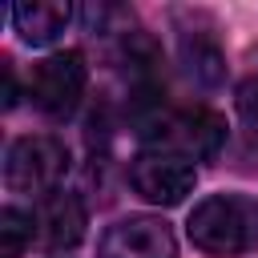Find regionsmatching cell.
<instances>
[{
	"mask_svg": "<svg viewBox=\"0 0 258 258\" xmlns=\"http://www.w3.org/2000/svg\"><path fill=\"white\" fill-rule=\"evenodd\" d=\"M145 133L157 137V149H169L181 157H214L226 141V121L210 109H181V113L157 117Z\"/></svg>",
	"mask_w": 258,
	"mask_h": 258,
	"instance_id": "4",
	"label": "cell"
},
{
	"mask_svg": "<svg viewBox=\"0 0 258 258\" xmlns=\"http://www.w3.org/2000/svg\"><path fill=\"white\" fill-rule=\"evenodd\" d=\"M32 238V218L16 206L0 210V258H20Z\"/></svg>",
	"mask_w": 258,
	"mask_h": 258,
	"instance_id": "9",
	"label": "cell"
},
{
	"mask_svg": "<svg viewBox=\"0 0 258 258\" xmlns=\"http://www.w3.org/2000/svg\"><path fill=\"white\" fill-rule=\"evenodd\" d=\"M36 226H40V238H44L52 250H73V246L85 238V226H89L85 202H81L77 194L56 189V194H48V198L40 202Z\"/></svg>",
	"mask_w": 258,
	"mask_h": 258,
	"instance_id": "7",
	"label": "cell"
},
{
	"mask_svg": "<svg viewBox=\"0 0 258 258\" xmlns=\"http://www.w3.org/2000/svg\"><path fill=\"white\" fill-rule=\"evenodd\" d=\"M69 169V149L56 137H16L4 161V181L16 194H56V181Z\"/></svg>",
	"mask_w": 258,
	"mask_h": 258,
	"instance_id": "2",
	"label": "cell"
},
{
	"mask_svg": "<svg viewBox=\"0 0 258 258\" xmlns=\"http://www.w3.org/2000/svg\"><path fill=\"white\" fill-rule=\"evenodd\" d=\"M8 16H12L16 32H20L28 44H48V40H56V36L64 32L73 8L60 4V0H24V4H12Z\"/></svg>",
	"mask_w": 258,
	"mask_h": 258,
	"instance_id": "8",
	"label": "cell"
},
{
	"mask_svg": "<svg viewBox=\"0 0 258 258\" xmlns=\"http://www.w3.org/2000/svg\"><path fill=\"white\" fill-rule=\"evenodd\" d=\"M238 105H242V113H246L250 121H258V77H254V81H246V89H242Z\"/></svg>",
	"mask_w": 258,
	"mask_h": 258,
	"instance_id": "10",
	"label": "cell"
},
{
	"mask_svg": "<svg viewBox=\"0 0 258 258\" xmlns=\"http://www.w3.org/2000/svg\"><path fill=\"white\" fill-rule=\"evenodd\" d=\"M185 234L214 258H234L258 246V206L242 194H210L194 206Z\"/></svg>",
	"mask_w": 258,
	"mask_h": 258,
	"instance_id": "1",
	"label": "cell"
},
{
	"mask_svg": "<svg viewBox=\"0 0 258 258\" xmlns=\"http://www.w3.org/2000/svg\"><path fill=\"white\" fill-rule=\"evenodd\" d=\"M194 177H198L194 161L181 157V153H169V149H145L129 165L133 189L153 206H177L194 189Z\"/></svg>",
	"mask_w": 258,
	"mask_h": 258,
	"instance_id": "5",
	"label": "cell"
},
{
	"mask_svg": "<svg viewBox=\"0 0 258 258\" xmlns=\"http://www.w3.org/2000/svg\"><path fill=\"white\" fill-rule=\"evenodd\" d=\"M97 258H177V242L161 218L129 214L105 230Z\"/></svg>",
	"mask_w": 258,
	"mask_h": 258,
	"instance_id": "6",
	"label": "cell"
},
{
	"mask_svg": "<svg viewBox=\"0 0 258 258\" xmlns=\"http://www.w3.org/2000/svg\"><path fill=\"white\" fill-rule=\"evenodd\" d=\"M85 81H89V69H85V56L81 52H52L44 60L32 64V77H28V97L40 113L48 117H69L77 105H81V93H85Z\"/></svg>",
	"mask_w": 258,
	"mask_h": 258,
	"instance_id": "3",
	"label": "cell"
}]
</instances>
